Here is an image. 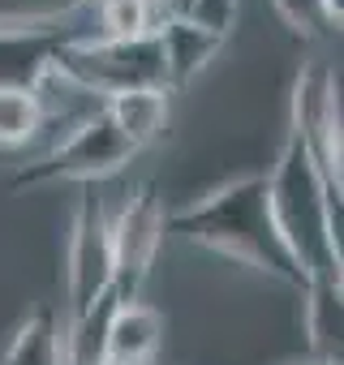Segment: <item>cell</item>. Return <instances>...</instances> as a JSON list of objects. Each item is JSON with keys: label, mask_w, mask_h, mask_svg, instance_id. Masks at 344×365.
Wrapping results in <instances>:
<instances>
[{"label": "cell", "mask_w": 344, "mask_h": 365, "mask_svg": "<svg viewBox=\"0 0 344 365\" xmlns=\"http://www.w3.org/2000/svg\"><path fill=\"white\" fill-rule=\"evenodd\" d=\"M267 202L275 232L297 262L301 279H340L344 267V224H340V190H331L318 163L310 159L305 142L288 133L271 176H267Z\"/></svg>", "instance_id": "cell-1"}, {"label": "cell", "mask_w": 344, "mask_h": 365, "mask_svg": "<svg viewBox=\"0 0 344 365\" xmlns=\"http://www.w3.org/2000/svg\"><path fill=\"white\" fill-rule=\"evenodd\" d=\"M168 228L181 232L224 258H237L254 271H267L293 288H305L297 262L288 258L275 220H271V202H267V176H246L233 185L216 190L211 198L168 215Z\"/></svg>", "instance_id": "cell-2"}, {"label": "cell", "mask_w": 344, "mask_h": 365, "mask_svg": "<svg viewBox=\"0 0 344 365\" xmlns=\"http://www.w3.org/2000/svg\"><path fill=\"white\" fill-rule=\"evenodd\" d=\"M65 73H74L95 95L112 99L125 91H168L159 35L138 39H95V43H61L52 56Z\"/></svg>", "instance_id": "cell-3"}, {"label": "cell", "mask_w": 344, "mask_h": 365, "mask_svg": "<svg viewBox=\"0 0 344 365\" xmlns=\"http://www.w3.org/2000/svg\"><path fill=\"white\" fill-rule=\"evenodd\" d=\"M133 155L138 150L125 142V133L108 120V112H99L82 129H74L65 142H56L48 155H39L35 163H26L14 176V190L48 185V180H82V185H91V180H99V176L121 172Z\"/></svg>", "instance_id": "cell-4"}, {"label": "cell", "mask_w": 344, "mask_h": 365, "mask_svg": "<svg viewBox=\"0 0 344 365\" xmlns=\"http://www.w3.org/2000/svg\"><path fill=\"white\" fill-rule=\"evenodd\" d=\"M163 202L155 194V185H142L125 211L116 220H108V241H112V292L121 297V305L138 301L146 271L155 262V250L163 241Z\"/></svg>", "instance_id": "cell-5"}, {"label": "cell", "mask_w": 344, "mask_h": 365, "mask_svg": "<svg viewBox=\"0 0 344 365\" xmlns=\"http://www.w3.org/2000/svg\"><path fill=\"white\" fill-rule=\"evenodd\" d=\"M293 133L305 142L310 159L318 163L323 180L340 190V82L331 65L314 61L297 73L293 91Z\"/></svg>", "instance_id": "cell-6"}, {"label": "cell", "mask_w": 344, "mask_h": 365, "mask_svg": "<svg viewBox=\"0 0 344 365\" xmlns=\"http://www.w3.org/2000/svg\"><path fill=\"white\" fill-rule=\"evenodd\" d=\"M112 288V241H108V215L103 202L86 190L74 215V232H69V322L82 318L103 292Z\"/></svg>", "instance_id": "cell-7"}, {"label": "cell", "mask_w": 344, "mask_h": 365, "mask_svg": "<svg viewBox=\"0 0 344 365\" xmlns=\"http://www.w3.org/2000/svg\"><path fill=\"white\" fill-rule=\"evenodd\" d=\"M26 95L35 99L39 133H44V129H61L56 142H65L74 129H82L86 120H95V116L103 112V103H108L103 95H95L91 86H82L74 73H65L56 61L35 73V82L26 86ZM39 133H35V138H39Z\"/></svg>", "instance_id": "cell-8"}, {"label": "cell", "mask_w": 344, "mask_h": 365, "mask_svg": "<svg viewBox=\"0 0 344 365\" xmlns=\"http://www.w3.org/2000/svg\"><path fill=\"white\" fill-rule=\"evenodd\" d=\"M159 339H163V318L151 305L142 301L116 305L112 327H108L103 365H151L159 352Z\"/></svg>", "instance_id": "cell-9"}, {"label": "cell", "mask_w": 344, "mask_h": 365, "mask_svg": "<svg viewBox=\"0 0 344 365\" xmlns=\"http://www.w3.org/2000/svg\"><path fill=\"white\" fill-rule=\"evenodd\" d=\"M305 331L318 365H340V331H344V288L340 279H310L305 288Z\"/></svg>", "instance_id": "cell-10"}, {"label": "cell", "mask_w": 344, "mask_h": 365, "mask_svg": "<svg viewBox=\"0 0 344 365\" xmlns=\"http://www.w3.org/2000/svg\"><path fill=\"white\" fill-rule=\"evenodd\" d=\"M103 112L125 133V142L133 150H142L155 138H163V129H168V91H125V95H112L103 103Z\"/></svg>", "instance_id": "cell-11"}, {"label": "cell", "mask_w": 344, "mask_h": 365, "mask_svg": "<svg viewBox=\"0 0 344 365\" xmlns=\"http://www.w3.org/2000/svg\"><path fill=\"white\" fill-rule=\"evenodd\" d=\"M91 0H0V31H22V35H56L65 43H78L74 31L61 22H78Z\"/></svg>", "instance_id": "cell-12"}, {"label": "cell", "mask_w": 344, "mask_h": 365, "mask_svg": "<svg viewBox=\"0 0 344 365\" xmlns=\"http://www.w3.org/2000/svg\"><path fill=\"white\" fill-rule=\"evenodd\" d=\"M0 365H65V331L52 305H39L26 314V322L14 331Z\"/></svg>", "instance_id": "cell-13"}, {"label": "cell", "mask_w": 344, "mask_h": 365, "mask_svg": "<svg viewBox=\"0 0 344 365\" xmlns=\"http://www.w3.org/2000/svg\"><path fill=\"white\" fill-rule=\"evenodd\" d=\"M220 35H207L190 22H168L159 31V52H163V73H168V91L172 86H186L220 48Z\"/></svg>", "instance_id": "cell-14"}, {"label": "cell", "mask_w": 344, "mask_h": 365, "mask_svg": "<svg viewBox=\"0 0 344 365\" xmlns=\"http://www.w3.org/2000/svg\"><path fill=\"white\" fill-rule=\"evenodd\" d=\"M65 39L56 35H22L0 31V91H26L44 65H52L56 48Z\"/></svg>", "instance_id": "cell-15"}, {"label": "cell", "mask_w": 344, "mask_h": 365, "mask_svg": "<svg viewBox=\"0 0 344 365\" xmlns=\"http://www.w3.org/2000/svg\"><path fill=\"white\" fill-rule=\"evenodd\" d=\"M39 133V112L26 91H0V146H26Z\"/></svg>", "instance_id": "cell-16"}, {"label": "cell", "mask_w": 344, "mask_h": 365, "mask_svg": "<svg viewBox=\"0 0 344 365\" xmlns=\"http://www.w3.org/2000/svg\"><path fill=\"white\" fill-rule=\"evenodd\" d=\"M271 5L280 9V18L297 31V35H305V39H318V35H331L340 22L331 18V9H327V0H271Z\"/></svg>", "instance_id": "cell-17"}, {"label": "cell", "mask_w": 344, "mask_h": 365, "mask_svg": "<svg viewBox=\"0 0 344 365\" xmlns=\"http://www.w3.org/2000/svg\"><path fill=\"white\" fill-rule=\"evenodd\" d=\"M233 18H237V0H194L190 5V26L207 31V35H228L233 31Z\"/></svg>", "instance_id": "cell-18"}, {"label": "cell", "mask_w": 344, "mask_h": 365, "mask_svg": "<svg viewBox=\"0 0 344 365\" xmlns=\"http://www.w3.org/2000/svg\"><path fill=\"white\" fill-rule=\"evenodd\" d=\"M327 9H331V18L340 22V18H344V0H327Z\"/></svg>", "instance_id": "cell-19"}, {"label": "cell", "mask_w": 344, "mask_h": 365, "mask_svg": "<svg viewBox=\"0 0 344 365\" xmlns=\"http://www.w3.org/2000/svg\"><path fill=\"white\" fill-rule=\"evenodd\" d=\"M310 365H318V361H310Z\"/></svg>", "instance_id": "cell-20"}]
</instances>
